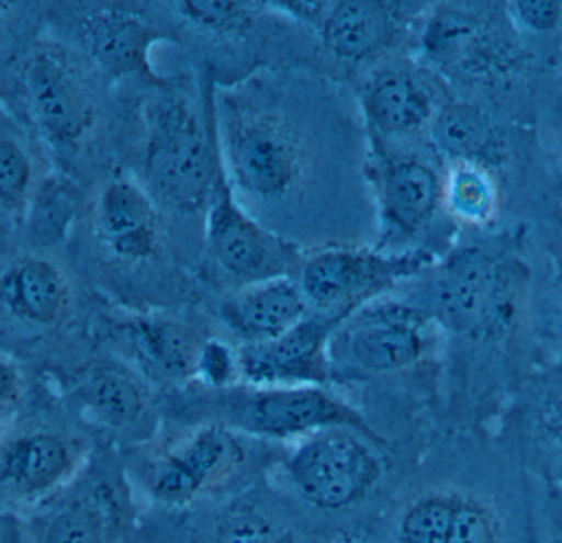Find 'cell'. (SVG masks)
Instances as JSON below:
<instances>
[{
	"label": "cell",
	"mask_w": 562,
	"mask_h": 543,
	"mask_svg": "<svg viewBox=\"0 0 562 543\" xmlns=\"http://www.w3.org/2000/svg\"><path fill=\"white\" fill-rule=\"evenodd\" d=\"M384 543H531L525 486L498 467L447 460L409 471L383 509Z\"/></svg>",
	"instance_id": "obj_1"
},
{
	"label": "cell",
	"mask_w": 562,
	"mask_h": 543,
	"mask_svg": "<svg viewBox=\"0 0 562 543\" xmlns=\"http://www.w3.org/2000/svg\"><path fill=\"white\" fill-rule=\"evenodd\" d=\"M295 493L322 512L360 509L384 497L390 502L404 479H391L390 457L376 438L357 428L335 427L299 441L285 461Z\"/></svg>",
	"instance_id": "obj_2"
},
{
	"label": "cell",
	"mask_w": 562,
	"mask_h": 543,
	"mask_svg": "<svg viewBox=\"0 0 562 543\" xmlns=\"http://www.w3.org/2000/svg\"><path fill=\"white\" fill-rule=\"evenodd\" d=\"M146 135L144 170L154 193L186 213L210 204L220 171L192 95L160 89L146 108Z\"/></svg>",
	"instance_id": "obj_3"
},
{
	"label": "cell",
	"mask_w": 562,
	"mask_h": 543,
	"mask_svg": "<svg viewBox=\"0 0 562 543\" xmlns=\"http://www.w3.org/2000/svg\"><path fill=\"white\" fill-rule=\"evenodd\" d=\"M424 312L457 335H502L515 308V273L483 247H465L434 273Z\"/></svg>",
	"instance_id": "obj_4"
},
{
	"label": "cell",
	"mask_w": 562,
	"mask_h": 543,
	"mask_svg": "<svg viewBox=\"0 0 562 543\" xmlns=\"http://www.w3.org/2000/svg\"><path fill=\"white\" fill-rule=\"evenodd\" d=\"M225 147L233 181L259 200H282L304 178L301 137L288 118L271 109H232Z\"/></svg>",
	"instance_id": "obj_5"
},
{
	"label": "cell",
	"mask_w": 562,
	"mask_h": 543,
	"mask_svg": "<svg viewBox=\"0 0 562 543\" xmlns=\"http://www.w3.org/2000/svg\"><path fill=\"white\" fill-rule=\"evenodd\" d=\"M222 423L245 437L292 440L327 428L348 427L368 431L363 418L324 385L255 387L233 391L225 401Z\"/></svg>",
	"instance_id": "obj_6"
},
{
	"label": "cell",
	"mask_w": 562,
	"mask_h": 543,
	"mask_svg": "<svg viewBox=\"0 0 562 543\" xmlns=\"http://www.w3.org/2000/svg\"><path fill=\"white\" fill-rule=\"evenodd\" d=\"M427 319L430 316L419 306L374 299L331 336L330 361L368 375L406 371L426 354Z\"/></svg>",
	"instance_id": "obj_7"
},
{
	"label": "cell",
	"mask_w": 562,
	"mask_h": 543,
	"mask_svg": "<svg viewBox=\"0 0 562 543\" xmlns=\"http://www.w3.org/2000/svg\"><path fill=\"white\" fill-rule=\"evenodd\" d=\"M419 263V257H384L358 247H331L302 263L299 285L311 313L340 325Z\"/></svg>",
	"instance_id": "obj_8"
},
{
	"label": "cell",
	"mask_w": 562,
	"mask_h": 543,
	"mask_svg": "<svg viewBox=\"0 0 562 543\" xmlns=\"http://www.w3.org/2000/svg\"><path fill=\"white\" fill-rule=\"evenodd\" d=\"M245 438L222 421L196 428L154 464L150 496L167 507L195 502L245 466Z\"/></svg>",
	"instance_id": "obj_9"
},
{
	"label": "cell",
	"mask_w": 562,
	"mask_h": 543,
	"mask_svg": "<svg viewBox=\"0 0 562 543\" xmlns=\"http://www.w3.org/2000/svg\"><path fill=\"white\" fill-rule=\"evenodd\" d=\"M206 246L226 273L248 283L289 275L295 260L291 244L265 229L239 206L222 171L206 216Z\"/></svg>",
	"instance_id": "obj_10"
},
{
	"label": "cell",
	"mask_w": 562,
	"mask_h": 543,
	"mask_svg": "<svg viewBox=\"0 0 562 543\" xmlns=\"http://www.w3.org/2000/svg\"><path fill=\"white\" fill-rule=\"evenodd\" d=\"M87 448L48 427L5 428L0 451V484L15 502H35L74 479Z\"/></svg>",
	"instance_id": "obj_11"
},
{
	"label": "cell",
	"mask_w": 562,
	"mask_h": 543,
	"mask_svg": "<svg viewBox=\"0 0 562 543\" xmlns=\"http://www.w3.org/2000/svg\"><path fill=\"white\" fill-rule=\"evenodd\" d=\"M22 84L35 122L58 148H74L93 124L90 92L61 56L38 49L22 66Z\"/></svg>",
	"instance_id": "obj_12"
},
{
	"label": "cell",
	"mask_w": 562,
	"mask_h": 543,
	"mask_svg": "<svg viewBox=\"0 0 562 543\" xmlns=\"http://www.w3.org/2000/svg\"><path fill=\"white\" fill-rule=\"evenodd\" d=\"M335 323L308 313L304 321L261 344L239 349L241 375L255 387L324 385L330 374Z\"/></svg>",
	"instance_id": "obj_13"
},
{
	"label": "cell",
	"mask_w": 562,
	"mask_h": 543,
	"mask_svg": "<svg viewBox=\"0 0 562 543\" xmlns=\"http://www.w3.org/2000/svg\"><path fill=\"white\" fill-rule=\"evenodd\" d=\"M307 299L289 275L248 283L222 305V318L245 344H261L307 318Z\"/></svg>",
	"instance_id": "obj_14"
},
{
	"label": "cell",
	"mask_w": 562,
	"mask_h": 543,
	"mask_svg": "<svg viewBox=\"0 0 562 543\" xmlns=\"http://www.w3.org/2000/svg\"><path fill=\"white\" fill-rule=\"evenodd\" d=\"M361 105L371 128L383 137L417 134L429 128L439 112L432 86L407 68L374 72L361 92Z\"/></svg>",
	"instance_id": "obj_15"
},
{
	"label": "cell",
	"mask_w": 562,
	"mask_h": 543,
	"mask_svg": "<svg viewBox=\"0 0 562 543\" xmlns=\"http://www.w3.org/2000/svg\"><path fill=\"white\" fill-rule=\"evenodd\" d=\"M98 233L116 259L146 262L160 247V224L149 194L134 181L114 180L97 206Z\"/></svg>",
	"instance_id": "obj_16"
},
{
	"label": "cell",
	"mask_w": 562,
	"mask_h": 543,
	"mask_svg": "<svg viewBox=\"0 0 562 543\" xmlns=\"http://www.w3.org/2000/svg\"><path fill=\"white\" fill-rule=\"evenodd\" d=\"M378 200L384 226L400 236L420 233L443 201V183L417 158H390L378 170Z\"/></svg>",
	"instance_id": "obj_17"
},
{
	"label": "cell",
	"mask_w": 562,
	"mask_h": 543,
	"mask_svg": "<svg viewBox=\"0 0 562 543\" xmlns=\"http://www.w3.org/2000/svg\"><path fill=\"white\" fill-rule=\"evenodd\" d=\"M88 55L111 78L153 76L150 52L167 38L143 16L124 10H100L88 16L81 30Z\"/></svg>",
	"instance_id": "obj_18"
},
{
	"label": "cell",
	"mask_w": 562,
	"mask_h": 543,
	"mask_svg": "<svg viewBox=\"0 0 562 543\" xmlns=\"http://www.w3.org/2000/svg\"><path fill=\"white\" fill-rule=\"evenodd\" d=\"M2 302L14 318L50 328L67 313L70 290L64 273L50 260L21 257L12 260L2 273Z\"/></svg>",
	"instance_id": "obj_19"
},
{
	"label": "cell",
	"mask_w": 562,
	"mask_h": 543,
	"mask_svg": "<svg viewBox=\"0 0 562 543\" xmlns=\"http://www.w3.org/2000/svg\"><path fill=\"white\" fill-rule=\"evenodd\" d=\"M321 38L337 58L364 61L390 45L396 35V5L386 2L325 3Z\"/></svg>",
	"instance_id": "obj_20"
},
{
	"label": "cell",
	"mask_w": 562,
	"mask_h": 543,
	"mask_svg": "<svg viewBox=\"0 0 562 543\" xmlns=\"http://www.w3.org/2000/svg\"><path fill=\"white\" fill-rule=\"evenodd\" d=\"M81 410L108 430H131L147 411V394L133 372L116 365L94 369L77 391Z\"/></svg>",
	"instance_id": "obj_21"
},
{
	"label": "cell",
	"mask_w": 562,
	"mask_h": 543,
	"mask_svg": "<svg viewBox=\"0 0 562 543\" xmlns=\"http://www.w3.org/2000/svg\"><path fill=\"white\" fill-rule=\"evenodd\" d=\"M134 348L147 367L170 381L195 377L205 339L186 323L170 318L137 319L131 329Z\"/></svg>",
	"instance_id": "obj_22"
},
{
	"label": "cell",
	"mask_w": 562,
	"mask_h": 543,
	"mask_svg": "<svg viewBox=\"0 0 562 543\" xmlns=\"http://www.w3.org/2000/svg\"><path fill=\"white\" fill-rule=\"evenodd\" d=\"M437 150L452 158L453 163L485 167L502 154L499 137L492 118L467 102L446 104L439 109L429 127Z\"/></svg>",
	"instance_id": "obj_23"
},
{
	"label": "cell",
	"mask_w": 562,
	"mask_h": 543,
	"mask_svg": "<svg viewBox=\"0 0 562 543\" xmlns=\"http://www.w3.org/2000/svg\"><path fill=\"white\" fill-rule=\"evenodd\" d=\"M424 46L434 61L460 71H482L492 61L485 23L462 7H443L434 15Z\"/></svg>",
	"instance_id": "obj_24"
},
{
	"label": "cell",
	"mask_w": 562,
	"mask_h": 543,
	"mask_svg": "<svg viewBox=\"0 0 562 543\" xmlns=\"http://www.w3.org/2000/svg\"><path fill=\"white\" fill-rule=\"evenodd\" d=\"M113 507L97 489L54 510L41 527L38 543H111Z\"/></svg>",
	"instance_id": "obj_25"
},
{
	"label": "cell",
	"mask_w": 562,
	"mask_h": 543,
	"mask_svg": "<svg viewBox=\"0 0 562 543\" xmlns=\"http://www.w3.org/2000/svg\"><path fill=\"white\" fill-rule=\"evenodd\" d=\"M443 201L453 216L483 224L496 211V188L485 167L456 163L443 183Z\"/></svg>",
	"instance_id": "obj_26"
},
{
	"label": "cell",
	"mask_w": 562,
	"mask_h": 543,
	"mask_svg": "<svg viewBox=\"0 0 562 543\" xmlns=\"http://www.w3.org/2000/svg\"><path fill=\"white\" fill-rule=\"evenodd\" d=\"M75 210L77 203L67 181L60 178L45 181L35 194L29 213V224L34 239L48 246L64 239L74 220Z\"/></svg>",
	"instance_id": "obj_27"
},
{
	"label": "cell",
	"mask_w": 562,
	"mask_h": 543,
	"mask_svg": "<svg viewBox=\"0 0 562 543\" xmlns=\"http://www.w3.org/2000/svg\"><path fill=\"white\" fill-rule=\"evenodd\" d=\"M32 161L21 142L2 131L0 140V200L5 213L22 217L27 211L32 188Z\"/></svg>",
	"instance_id": "obj_28"
},
{
	"label": "cell",
	"mask_w": 562,
	"mask_h": 543,
	"mask_svg": "<svg viewBox=\"0 0 562 543\" xmlns=\"http://www.w3.org/2000/svg\"><path fill=\"white\" fill-rule=\"evenodd\" d=\"M177 12L193 25L210 32H236L251 22L255 5L249 2H173Z\"/></svg>",
	"instance_id": "obj_29"
},
{
	"label": "cell",
	"mask_w": 562,
	"mask_h": 543,
	"mask_svg": "<svg viewBox=\"0 0 562 543\" xmlns=\"http://www.w3.org/2000/svg\"><path fill=\"white\" fill-rule=\"evenodd\" d=\"M195 377L218 391L233 387L243 378L239 351L220 339H205L196 361Z\"/></svg>",
	"instance_id": "obj_30"
},
{
	"label": "cell",
	"mask_w": 562,
	"mask_h": 543,
	"mask_svg": "<svg viewBox=\"0 0 562 543\" xmlns=\"http://www.w3.org/2000/svg\"><path fill=\"white\" fill-rule=\"evenodd\" d=\"M215 543H284L271 520L255 510L229 513L216 530Z\"/></svg>",
	"instance_id": "obj_31"
},
{
	"label": "cell",
	"mask_w": 562,
	"mask_h": 543,
	"mask_svg": "<svg viewBox=\"0 0 562 543\" xmlns=\"http://www.w3.org/2000/svg\"><path fill=\"white\" fill-rule=\"evenodd\" d=\"M532 418L541 437L554 450L555 461H558L555 470L562 477V387L551 388L539 395L538 400L535 401Z\"/></svg>",
	"instance_id": "obj_32"
},
{
	"label": "cell",
	"mask_w": 562,
	"mask_h": 543,
	"mask_svg": "<svg viewBox=\"0 0 562 543\" xmlns=\"http://www.w3.org/2000/svg\"><path fill=\"white\" fill-rule=\"evenodd\" d=\"M512 12L525 29L535 33H548L561 22L562 5L559 2L521 0V2H513Z\"/></svg>",
	"instance_id": "obj_33"
},
{
	"label": "cell",
	"mask_w": 562,
	"mask_h": 543,
	"mask_svg": "<svg viewBox=\"0 0 562 543\" xmlns=\"http://www.w3.org/2000/svg\"><path fill=\"white\" fill-rule=\"evenodd\" d=\"M24 392L25 382L21 367L15 364L14 359L4 355L0 365V410L4 427L14 420V414L24 400Z\"/></svg>",
	"instance_id": "obj_34"
}]
</instances>
